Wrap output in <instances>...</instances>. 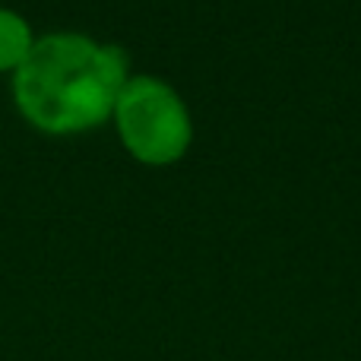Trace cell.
<instances>
[{
  "mask_svg": "<svg viewBox=\"0 0 361 361\" xmlns=\"http://www.w3.org/2000/svg\"><path fill=\"white\" fill-rule=\"evenodd\" d=\"M127 82V54L118 44H95L76 32H54L32 42L13 70L16 105L48 133H76L114 111Z\"/></svg>",
  "mask_w": 361,
  "mask_h": 361,
  "instance_id": "obj_1",
  "label": "cell"
},
{
  "mask_svg": "<svg viewBox=\"0 0 361 361\" xmlns=\"http://www.w3.org/2000/svg\"><path fill=\"white\" fill-rule=\"evenodd\" d=\"M114 118L124 146L149 165H169L190 146V118L178 92L162 80H127L114 102Z\"/></svg>",
  "mask_w": 361,
  "mask_h": 361,
  "instance_id": "obj_2",
  "label": "cell"
},
{
  "mask_svg": "<svg viewBox=\"0 0 361 361\" xmlns=\"http://www.w3.org/2000/svg\"><path fill=\"white\" fill-rule=\"evenodd\" d=\"M32 48V32L23 16L0 10V70H16Z\"/></svg>",
  "mask_w": 361,
  "mask_h": 361,
  "instance_id": "obj_3",
  "label": "cell"
}]
</instances>
